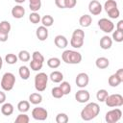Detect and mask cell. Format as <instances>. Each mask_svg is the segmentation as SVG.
Instances as JSON below:
<instances>
[{"instance_id": "obj_1", "label": "cell", "mask_w": 123, "mask_h": 123, "mask_svg": "<svg viewBox=\"0 0 123 123\" xmlns=\"http://www.w3.org/2000/svg\"><path fill=\"white\" fill-rule=\"evenodd\" d=\"M100 112V107L97 103H88L81 111V117L85 121H89L95 118Z\"/></svg>"}, {"instance_id": "obj_2", "label": "cell", "mask_w": 123, "mask_h": 123, "mask_svg": "<svg viewBox=\"0 0 123 123\" xmlns=\"http://www.w3.org/2000/svg\"><path fill=\"white\" fill-rule=\"evenodd\" d=\"M62 59L65 63L78 64L82 61V55L74 50H65L62 54Z\"/></svg>"}, {"instance_id": "obj_3", "label": "cell", "mask_w": 123, "mask_h": 123, "mask_svg": "<svg viewBox=\"0 0 123 123\" xmlns=\"http://www.w3.org/2000/svg\"><path fill=\"white\" fill-rule=\"evenodd\" d=\"M15 84V76L11 72H6L1 79V87L5 91H10L13 88Z\"/></svg>"}, {"instance_id": "obj_4", "label": "cell", "mask_w": 123, "mask_h": 123, "mask_svg": "<svg viewBox=\"0 0 123 123\" xmlns=\"http://www.w3.org/2000/svg\"><path fill=\"white\" fill-rule=\"evenodd\" d=\"M48 78L49 77L44 72H40L35 76V88L38 92H42L46 89Z\"/></svg>"}, {"instance_id": "obj_5", "label": "cell", "mask_w": 123, "mask_h": 123, "mask_svg": "<svg viewBox=\"0 0 123 123\" xmlns=\"http://www.w3.org/2000/svg\"><path fill=\"white\" fill-rule=\"evenodd\" d=\"M105 103L110 108L121 107L123 105V96L121 94H118V93L108 95V97L105 100Z\"/></svg>"}, {"instance_id": "obj_6", "label": "cell", "mask_w": 123, "mask_h": 123, "mask_svg": "<svg viewBox=\"0 0 123 123\" xmlns=\"http://www.w3.org/2000/svg\"><path fill=\"white\" fill-rule=\"evenodd\" d=\"M122 116V111L120 109H113L109 111L105 115V120L108 123H116L120 120Z\"/></svg>"}, {"instance_id": "obj_7", "label": "cell", "mask_w": 123, "mask_h": 123, "mask_svg": "<svg viewBox=\"0 0 123 123\" xmlns=\"http://www.w3.org/2000/svg\"><path fill=\"white\" fill-rule=\"evenodd\" d=\"M32 116L36 120L43 121L48 117V111L42 107H37L32 111Z\"/></svg>"}, {"instance_id": "obj_8", "label": "cell", "mask_w": 123, "mask_h": 123, "mask_svg": "<svg viewBox=\"0 0 123 123\" xmlns=\"http://www.w3.org/2000/svg\"><path fill=\"white\" fill-rule=\"evenodd\" d=\"M98 26L99 28L105 32V33H111L114 29V24L108 18H101L98 20Z\"/></svg>"}, {"instance_id": "obj_9", "label": "cell", "mask_w": 123, "mask_h": 123, "mask_svg": "<svg viewBox=\"0 0 123 123\" xmlns=\"http://www.w3.org/2000/svg\"><path fill=\"white\" fill-rule=\"evenodd\" d=\"M75 82H76L77 86H79L81 88H84L88 85V82H89L88 75L86 73H85V72H81V73H79L77 75Z\"/></svg>"}, {"instance_id": "obj_10", "label": "cell", "mask_w": 123, "mask_h": 123, "mask_svg": "<svg viewBox=\"0 0 123 123\" xmlns=\"http://www.w3.org/2000/svg\"><path fill=\"white\" fill-rule=\"evenodd\" d=\"M88 11L92 15H98L102 12V5L97 0H92L88 4Z\"/></svg>"}, {"instance_id": "obj_11", "label": "cell", "mask_w": 123, "mask_h": 123, "mask_svg": "<svg viewBox=\"0 0 123 123\" xmlns=\"http://www.w3.org/2000/svg\"><path fill=\"white\" fill-rule=\"evenodd\" d=\"M90 98L89 92L86 89H80L75 94V99L79 103H86Z\"/></svg>"}, {"instance_id": "obj_12", "label": "cell", "mask_w": 123, "mask_h": 123, "mask_svg": "<svg viewBox=\"0 0 123 123\" xmlns=\"http://www.w3.org/2000/svg\"><path fill=\"white\" fill-rule=\"evenodd\" d=\"M54 42H55V45L60 49H63L68 45L67 38L64 36H62V35L56 36L55 38H54Z\"/></svg>"}, {"instance_id": "obj_13", "label": "cell", "mask_w": 123, "mask_h": 123, "mask_svg": "<svg viewBox=\"0 0 123 123\" xmlns=\"http://www.w3.org/2000/svg\"><path fill=\"white\" fill-rule=\"evenodd\" d=\"M36 35H37V37L40 40V41H44L46 40V38L48 37V30H47V27L45 26H39L37 31H36Z\"/></svg>"}, {"instance_id": "obj_14", "label": "cell", "mask_w": 123, "mask_h": 123, "mask_svg": "<svg viewBox=\"0 0 123 123\" xmlns=\"http://www.w3.org/2000/svg\"><path fill=\"white\" fill-rule=\"evenodd\" d=\"M24 14H25V9L20 5H16L12 9V15L14 18H17V19L22 18Z\"/></svg>"}, {"instance_id": "obj_15", "label": "cell", "mask_w": 123, "mask_h": 123, "mask_svg": "<svg viewBox=\"0 0 123 123\" xmlns=\"http://www.w3.org/2000/svg\"><path fill=\"white\" fill-rule=\"evenodd\" d=\"M112 45V39L109 36H104L100 39V47L104 50H108Z\"/></svg>"}, {"instance_id": "obj_16", "label": "cell", "mask_w": 123, "mask_h": 123, "mask_svg": "<svg viewBox=\"0 0 123 123\" xmlns=\"http://www.w3.org/2000/svg\"><path fill=\"white\" fill-rule=\"evenodd\" d=\"M95 65L99 69H105L110 65V61L105 57H100V58H97V60L95 61Z\"/></svg>"}, {"instance_id": "obj_17", "label": "cell", "mask_w": 123, "mask_h": 123, "mask_svg": "<svg viewBox=\"0 0 123 123\" xmlns=\"http://www.w3.org/2000/svg\"><path fill=\"white\" fill-rule=\"evenodd\" d=\"M91 22H92V17L88 14H84L79 19V24L82 27H88V26H90Z\"/></svg>"}, {"instance_id": "obj_18", "label": "cell", "mask_w": 123, "mask_h": 123, "mask_svg": "<svg viewBox=\"0 0 123 123\" xmlns=\"http://www.w3.org/2000/svg\"><path fill=\"white\" fill-rule=\"evenodd\" d=\"M108 83H109V85H110L111 86H112V87H116V86H118L122 83V81H121L120 78L114 73V74H112V75H111V76L109 77Z\"/></svg>"}, {"instance_id": "obj_19", "label": "cell", "mask_w": 123, "mask_h": 123, "mask_svg": "<svg viewBox=\"0 0 123 123\" xmlns=\"http://www.w3.org/2000/svg\"><path fill=\"white\" fill-rule=\"evenodd\" d=\"M29 102L33 105H37V104H40L42 102V96L40 93H37V92H35V93H32L30 94L29 96Z\"/></svg>"}, {"instance_id": "obj_20", "label": "cell", "mask_w": 123, "mask_h": 123, "mask_svg": "<svg viewBox=\"0 0 123 123\" xmlns=\"http://www.w3.org/2000/svg\"><path fill=\"white\" fill-rule=\"evenodd\" d=\"M1 112H2L3 115H6V116H9V115L12 114V112H13V106L11 103L3 104L2 108H1Z\"/></svg>"}, {"instance_id": "obj_21", "label": "cell", "mask_w": 123, "mask_h": 123, "mask_svg": "<svg viewBox=\"0 0 123 123\" xmlns=\"http://www.w3.org/2000/svg\"><path fill=\"white\" fill-rule=\"evenodd\" d=\"M49 78H50V80H51L53 83H61V82L63 80V75H62V72L56 70V71L51 72Z\"/></svg>"}, {"instance_id": "obj_22", "label": "cell", "mask_w": 123, "mask_h": 123, "mask_svg": "<svg viewBox=\"0 0 123 123\" xmlns=\"http://www.w3.org/2000/svg\"><path fill=\"white\" fill-rule=\"evenodd\" d=\"M18 73H19V76L21 77L22 80H28L30 77V69L25 65H22L19 67Z\"/></svg>"}, {"instance_id": "obj_23", "label": "cell", "mask_w": 123, "mask_h": 123, "mask_svg": "<svg viewBox=\"0 0 123 123\" xmlns=\"http://www.w3.org/2000/svg\"><path fill=\"white\" fill-rule=\"evenodd\" d=\"M70 44L73 48H81L84 44V38L77 37H71Z\"/></svg>"}, {"instance_id": "obj_24", "label": "cell", "mask_w": 123, "mask_h": 123, "mask_svg": "<svg viewBox=\"0 0 123 123\" xmlns=\"http://www.w3.org/2000/svg\"><path fill=\"white\" fill-rule=\"evenodd\" d=\"M17 110L20 112H27L30 110V102L26 100H22L17 104Z\"/></svg>"}, {"instance_id": "obj_25", "label": "cell", "mask_w": 123, "mask_h": 123, "mask_svg": "<svg viewBox=\"0 0 123 123\" xmlns=\"http://www.w3.org/2000/svg\"><path fill=\"white\" fill-rule=\"evenodd\" d=\"M47 65L50 67V68H58L60 65H61V60L59 58H56V57H53V58H50L48 61H47Z\"/></svg>"}, {"instance_id": "obj_26", "label": "cell", "mask_w": 123, "mask_h": 123, "mask_svg": "<svg viewBox=\"0 0 123 123\" xmlns=\"http://www.w3.org/2000/svg\"><path fill=\"white\" fill-rule=\"evenodd\" d=\"M29 8L32 12H37L41 7V0H29Z\"/></svg>"}, {"instance_id": "obj_27", "label": "cell", "mask_w": 123, "mask_h": 123, "mask_svg": "<svg viewBox=\"0 0 123 123\" xmlns=\"http://www.w3.org/2000/svg\"><path fill=\"white\" fill-rule=\"evenodd\" d=\"M40 20H41L42 25L45 26V27H50V26H52L53 23H54V18H53L51 15H49V14L44 15Z\"/></svg>"}, {"instance_id": "obj_28", "label": "cell", "mask_w": 123, "mask_h": 123, "mask_svg": "<svg viewBox=\"0 0 123 123\" xmlns=\"http://www.w3.org/2000/svg\"><path fill=\"white\" fill-rule=\"evenodd\" d=\"M60 87H61V89H62V93H63V95H67V94H69L70 93V91H71V86H70V84L68 83V82H61V85H60Z\"/></svg>"}, {"instance_id": "obj_29", "label": "cell", "mask_w": 123, "mask_h": 123, "mask_svg": "<svg viewBox=\"0 0 123 123\" xmlns=\"http://www.w3.org/2000/svg\"><path fill=\"white\" fill-rule=\"evenodd\" d=\"M114 8H117V3L115 0H107L104 4V9L107 12H110L111 10L114 9Z\"/></svg>"}, {"instance_id": "obj_30", "label": "cell", "mask_w": 123, "mask_h": 123, "mask_svg": "<svg viewBox=\"0 0 123 123\" xmlns=\"http://www.w3.org/2000/svg\"><path fill=\"white\" fill-rule=\"evenodd\" d=\"M108 95H109V93H108V91L106 89H99L97 91V93H96V98L100 102H105V100L108 97Z\"/></svg>"}, {"instance_id": "obj_31", "label": "cell", "mask_w": 123, "mask_h": 123, "mask_svg": "<svg viewBox=\"0 0 123 123\" xmlns=\"http://www.w3.org/2000/svg\"><path fill=\"white\" fill-rule=\"evenodd\" d=\"M21 62H29L30 61V53L27 51V50H21L19 53H18V57H17Z\"/></svg>"}, {"instance_id": "obj_32", "label": "cell", "mask_w": 123, "mask_h": 123, "mask_svg": "<svg viewBox=\"0 0 123 123\" xmlns=\"http://www.w3.org/2000/svg\"><path fill=\"white\" fill-rule=\"evenodd\" d=\"M17 60H18L17 56H15V55L12 54V53L7 54L6 57H5V61H6V62L9 63V64H14V63H16V62H17Z\"/></svg>"}, {"instance_id": "obj_33", "label": "cell", "mask_w": 123, "mask_h": 123, "mask_svg": "<svg viewBox=\"0 0 123 123\" xmlns=\"http://www.w3.org/2000/svg\"><path fill=\"white\" fill-rule=\"evenodd\" d=\"M29 121H30V118L25 112H21L15 118V123H28Z\"/></svg>"}, {"instance_id": "obj_34", "label": "cell", "mask_w": 123, "mask_h": 123, "mask_svg": "<svg viewBox=\"0 0 123 123\" xmlns=\"http://www.w3.org/2000/svg\"><path fill=\"white\" fill-rule=\"evenodd\" d=\"M11 28H12V26H11V24H10L9 21H7V20H3V21L0 22V31L9 34L10 31H11Z\"/></svg>"}, {"instance_id": "obj_35", "label": "cell", "mask_w": 123, "mask_h": 123, "mask_svg": "<svg viewBox=\"0 0 123 123\" xmlns=\"http://www.w3.org/2000/svg\"><path fill=\"white\" fill-rule=\"evenodd\" d=\"M42 65H43V62H37V61H34L32 60L30 62V67L32 70L34 71H38L42 68Z\"/></svg>"}, {"instance_id": "obj_36", "label": "cell", "mask_w": 123, "mask_h": 123, "mask_svg": "<svg viewBox=\"0 0 123 123\" xmlns=\"http://www.w3.org/2000/svg\"><path fill=\"white\" fill-rule=\"evenodd\" d=\"M40 15L37 12H31L30 13V15H29V20L31 21V23H33V24H37V23H38L39 21H40Z\"/></svg>"}, {"instance_id": "obj_37", "label": "cell", "mask_w": 123, "mask_h": 123, "mask_svg": "<svg viewBox=\"0 0 123 123\" xmlns=\"http://www.w3.org/2000/svg\"><path fill=\"white\" fill-rule=\"evenodd\" d=\"M56 122L57 123H67L68 122V116L67 114L63 112H60L56 116Z\"/></svg>"}, {"instance_id": "obj_38", "label": "cell", "mask_w": 123, "mask_h": 123, "mask_svg": "<svg viewBox=\"0 0 123 123\" xmlns=\"http://www.w3.org/2000/svg\"><path fill=\"white\" fill-rule=\"evenodd\" d=\"M112 38L116 42H122L123 41V31H114L112 33Z\"/></svg>"}, {"instance_id": "obj_39", "label": "cell", "mask_w": 123, "mask_h": 123, "mask_svg": "<svg viewBox=\"0 0 123 123\" xmlns=\"http://www.w3.org/2000/svg\"><path fill=\"white\" fill-rule=\"evenodd\" d=\"M51 93H52V96H53L54 98H58V99H59V98H62V97L63 96V93H62V89H61L60 86L53 87Z\"/></svg>"}, {"instance_id": "obj_40", "label": "cell", "mask_w": 123, "mask_h": 123, "mask_svg": "<svg viewBox=\"0 0 123 123\" xmlns=\"http://www.w3.org/2000/svg\"><path fill=\"white\" fill-rule=\"evenodd\" d=\"M32 60L40 62H44V57L42 56V54H41L40 52L35 51V52L32 54Z\"/></svg>"}, {"instance_id": "obj_41", "label": "cell", "mask_w": 123, "mask_h": 123, "mask_svg": "<svg viewBox=\"0 0 123 123\" xmlns=\"http://www.w3.org/2000/svg\"><path fill=\"white\" fill-rule=\"evenodd\" d=\"M107 13H108L109 17H111V18H112V19H115V18H117V17L119 16L120 12H119V10H118L117 8H114V9L111 10L110 12H108Z\"/></svg>"}, {"instance_id": "obj_42", "label": "cell", "mask_w": 123, "mask_h": 123, "mask_svg": "<svg viewBox=\"0 0 123 123\" xmlns=\"http://www.w3.org/2000/svg\"><path fill=\"white\" fill-rule=\"evenodd\" d=\"M72 37H77L81 38H85V32L82 29H76L72 33Z\"/></svg>"}, {"instance_id": "obj_43", "label": "cell", "mask_w": 123, "mask_h": 123, "mask_svg": "<svg viewBox=\"0 0 123 123\" xmlns=\"http://www.w3.org/2000/svg\"><path fill=\"white\" fill-rule=\"evenodd\" d=\"M77 0H65V8L66 9H72L76 6Z\"/></svg>"}, {"instance_id": "obj_44", "label": "cell", "mask_w": 123, "mask_h": 123, "mask_svg": "<svg viewBox=\"0 0 123 123\" xmlns=\"http://www.w3.org/2000/svg\"><path fill=\"white\" fill-rule=\"evenodd\" d=\"M55 4L60 9H65V0H55Z\"/></svg>"}, {"instance_id": "obj_45", "label": "cell", "mask_w": 123, "mask_h": 123, "mask_svg": "<svg viewBox=\"0 0 123 123\" xmlns=\"http://www.w3.org/2000/svg\"><path fill=\"white\" fill-rule=\"evenodd\" d=\"M8 38H9V34L0 31V41L1 42H5V41L8 40Z\"/></svg>"}, {"instance_id": "obj_46", "label": "cell", "mask_w": 123, "mask_h": 123, "mask_svg": "<svg viewBox=\"0 0 123 123\" xmlns=\"http://www.w3.org/2000/svg\"><path fill=\"white\" fill-rule=\"evenodd\" d=\"M5 101H6V94H5V92L0 91V104L5 103Z\"/></svg>"}, {"instance_id": "obj_47", "label": "cell", "mask_w": 123, "mask_h": 123, "mask_svg": "<svg viewBox=\"0 0 123 123\" xmlns=\"http://www.w3.org/2000/svg\"><path fill=\"white\" fill-rule=\"evenodd\" d=\"M115 74L120 78V80L123 82V69L122 68H120V69H118L116 72H115Z\"/></svg>"}, {"instance_id": "obj_48", "label": "cell", "mask_w": 123, "mask_h": 123, "mask_svg": "<svg viewBox=\"0 0 123 123\" xmlns=\"http://www.w3.org/2000/svg\"><path fill=\"white\" fill-rule=\"evenodd\" d=\"M116 30L118 31H123V20H119L116 26Z\"/></svg>"}, {"instance_id": "obj_49", "label": "cell", "mask_w": 123, "mask_h": 123, "mask_svg": "<svg viewBox=\"0 0 123 123\" xmlns=\"http://www.w3.org/2000/svg\"><path fill=\"white\" fill-rule=\"evenodd\" d=\"M16 3H18V4H21V3H24L26 0H14Z\"/></svg>"}, {"instance_id": "obj_50", "label": "cell", "mask_w": 123, "mask_h": 123, "mask_svg": "<svg viewBox=\"0 0 123 123\" xmlns=\"http://www.w3.org/2000/svg\"><path fill=\"white\" fill-rule=\"evenodd\" d=\"M2 66H3V60H2V58L0 56V69L2 68Z\"/></svg>"}]
</instances>
